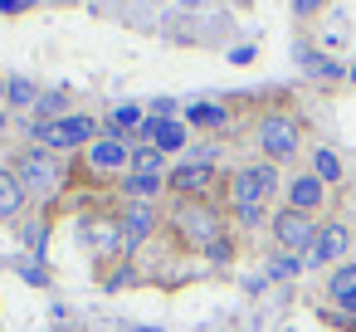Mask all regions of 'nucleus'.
I'll return each instance as SVG.
<instances>
[{
    "instance_id": "1",
    "label": "nucleus",
    "mask_w": 356,
    "mask_h": 332,
    "mask_svg": "<svg viewBox=\"0 0 356 332\" xmlns=\"http://www.w3.org/2000/svg\"><path fill=\"white\" fill-rule=\"evenodd\" d=\"M30 127V122H25ZM30 142L44 147V152H74V147H93L98 142V122L74 113V118H54V122H35L30 127Z\"/></svg>"
},
{
    "instance_id": "2",
    "label": "nucleus",
    "mask_w": 356,
    "mask_h": 332,
    "mask_svg": "<svg viewBox=\"0 0 356 332\" xmlns=\"http://www.w3.org/2000/svg\"><path fill=\"white\" fill-rule=\"evenodd\" d=\"M15 176H20L25 196H49V191L59 186V161H54V152H44V147H25Z\"/></svg>"
},
{
    "instance_id": "3",
    "label": "nucleus",
    "mask_w": 356,
    "mask_h": 332,
    "mask_svg": "<svg viewBox=\"0 0 356 332\" xmlns=\"http://www.w3.org/2000/svg\"><path fill=\"white\" fill-rule=\"evenodd\" d=\"M278 191V166L273 161H259V166H244L234 176V205H254L264 210V200Z\"/></svg>"
},
{
    "instance_id": "4",
    "label": "nucleus",
    "mask_w": 356,
    "mask_h": 332,
    "mask_svg": "<svg viewBox=\"0 0 356 332\" xmlns=\"http://www.w3.org/2000/svg\"><path fill=\"white\" fill-rule=\"evenodd\" d=\"M259 147L268 152V161H293L298 157V122L283 113H268L259 122Z\"/></svg>"
},
{
    "instance_id": "5",
    "label": "nucleus",
    "mask_w": 356,
    "mask_h": 332,
    "mask_svg": "<svg viewBox=\"0 0 356 332\" xmlns=\"http://www.w3.org/2000/svg\"><path fill=\"white\" fill-rule=\"evenodd\" d=\"M273 239H278L288 254H307L312 239H317V225H312V215H302V210H278V215H273Z\"/></svg>"
},
{
    "instance_id": "6",
    "label": "nucleus",
    "mask_w": 356,
    "mask_h": 332,
    "mask_svg": "<svg viewBox=\"0 0 356 332\" xmlns=\"http://www.w3.org/2000/svg\"><path fill=\"white\" fill-rule=\"evenodd\" d=\"M176 225H181V235H186V239H195V244H205V249H210L215 239H225V225H220V215H215V210H205L200 200L181 205Z\"/></svg>"
},
{
    "instance_id": "7",
    "label": "nucleus",
    "mask_w": 356,
    "mask_h": 332,
    "mask_svg": "<svg viewBox=\"0 0 356 332\" xmlns=\"http://www.w3.org/2000/svg\"><path fill=\"white\" fill-rule=\"evenodd\" d=\"M346 249H351V230H346V225H322V230H317V239H312V249L302 254V264L322 269V264L341 259Z\"/></svg>"
},
{
    "instance_id": "8",
    "label": "nucleus",
    "mask_w": 356,
    "mask_h": 332,
    "mask_svg": "<svg viewBox=\"0 0 356 332\" xmlns=\"http://www.w3.org/2000/svg\"><path fill=\"white\" fill-rule=\"evenodd\" d=\"M127 161H132V147H127L122 137H113V132L88 147V166H93V171H122Z\"/></svg>"
},
{
    "instance_id": "9",
    "label": "nucleus",
    "mask_w": 356,
    "mask_h": 332,
    "mask_svg": "<svg viewBox=\"0 0 356 332\" xmlns=\"http://www.w3.org/2000/svg\"><path fill=\"white\" fill-rule=\"evenodd\" d=\"M210 181H215V166H205V161H181L166 176V186L181 191V196H200V191H210Z\"/></svg>"
},
{
    "instance_id": "10",
    "label": "nucleus",
    "mask_w": 356,
    "mask_h": 332,
    "mask_svg": "<svg viewBox=\"0 0 356 332\" xmlns=\"http://www.w3.org/2000/svg\"><path fill=\"white\" fill-rule=\"evenodd\" d=\"M142 137H152L156 152H181L186 147V122H176V118H147Z\"/></svg>"
},
{
    "instance_id": "11",
    "label": "nucleus",
    "mask_w": 356,
    "mask_h": 332,
    "mask_svg": "<svg viewBox=\"0 0 356 332\" xmlns=\"http://www.w3.org/2000/svg\"><path fill=\"white\" fill-rule=\"evenodd\" d=\"M322 200H327V186H322L317 176H298V181L288 186V210H302V215H312Z\"/></svg>"
},
{
    "instance_id": "12",
    "label": "nucleus",
    "mask_w": 356,
    "mask_h": 332,
    "mask_svg": "<svg viewBox=\"0 0 356 332\" xmlns=\"http://www.w3.org/2000/svg\"><path fill=\"white\" fill-rule=\"evenodd\" d=\"M25 186H20V176L10 171V166H0V220H15L20 210H25Z\"/></svg>"
},
{
    "instance_id": "13",
    "label": "nucleus",
    "mask_w": 356,
    "mask_h": 332,
    "mask_svg": "<svg viewBox=\"0 0 356 332\" xmlns=\"http://www.w3.org/2000/svg\"><path fill=\"white\" fill-rule=\"evenodd\" d=\"M152 225H156L152 205H132V210L122 215V244H127V249H137V244L152 235Z\"/></svg>"
},
{
    "instance_id": "14",
    "label": "nucleus",
    "mask_w": 356,
    "mask_h": 332,
    "mask_svg": "<svg viewBox=\"0 0 356 332\" xmlns=\"http://www.w3.org/2000/svg\"><path fill=\"white\" fill-rule=\"evenodd\" d=\"M40 84L35 79H25V74H15V79H6V103L10 108H40Z\"/></svg>"
},
{
    "instance_id": "15",
    "label": "nucleus",
    "mask_w": 356,
    "mask_h": 332,
    "mask_svg": "<svg viewBox=\"0 0 356 332\" xmlns=\"http://www.w3.org/2000/svg\"><path fill=\"white\" fill-rule=\"evenodd\" d=\"M186 122H195V127H210V132H215V127H225V122H229V113H225L220 103H191V108H186Z\"/></svg>"
},
{
    "instance_id": "16",
    "label": "nucleus",
    "mask_w": 356,
    "mask_h": 332,
    "mask_svg": "<svg viewBox=\"0 0 356 332\" xmlns=\"http://www.w3.org/2000/svg\"><path fill=\"white\" fill-rule=\"evenodd\" d=\"M161 186H166V181H161V176H147V171H132V176H127V196H132L137 205H147L152 196H161Z\"/></svg>"
},
{
    "instance_id": "17",
    "label": "nucleus",
    "mask_w": 356,
    "mask_h": 332,
    "mask_svg": "<svg viewBox=\"0 0 356 332\" xmlns=\"http://www.w3.org/2000/svg\"><path fill=\"white\" fill-rule=\"evenodd\" d=\"M312 176L327 186V181H341V161H337V152H327V147H317L312 152Z\"/></svg>"
},
{
    "instance_id": "18",
    "label": "nucleus",
    "mask_w": 356,
    "mask_h": 332,
    "mask_svg": "<svg viewBox=\"0 0 356 332\" xmlns=\"http://www.w3.org/2000/svg\"><path fill=\"white\" fill-rule=\"evenodd\" d=\"M327 293H332L337 303H341V298H351V293H356V264H341V269L327 278Z\"/></svg>"
},
{
    "instance_id": "19",
    "label": "nucleus",
    "mask_w": 356,
    "mask_h": 332,
    "mask_svg": "<svg viewBox=\"0 0 356 332\" xmlns=\"http://www.w3.org/2000/svg\"><path fill=\"white\" fill-rule=\"evenodd\" d=\"M142 122H147V118H142V108H118V113H113V122H108V132H113V137H122V132H132V127L142 132Z\"/></svg>"
},
{
    "instance_id": "20",
    "label": "nucleus",
    "mask_w": 356,
    "mask_h": 332,
    "mask_svg": "<svg viewBox=\"0 0 356 332\" xmlns=\"http://www.w3.org/2000/svg\"><path fill=\"white\" fill-rule=\"evenodd\" d=\"M132 166H137V171H147V176H161L166 152H156V147H137V152H132Z\"/></svg>"
},
{
    "instance_id": "21",
    "label": "nucleus",
    "mask_w": 356,
    "mask_h": 332,
    "mask_svg": "<svg viewBox=\"0 0 356 332\" xmlns=\"http://www.w3.org/2000/svg\"><path fill=\"white\" fill-rule=\"evenodd\" d=\"M298 59H302V69H307V74H317V79H341V74H346L341 64H332V59H317V54H307V49H302Z\"/></svg>"
},
{
    "instance_id": "22",
    "label": "nucleus",
    "mask_w": 356,
    "mask_h": 332,
    "mask_svg": "<svg viewBox=\"0 0 356 332\" xmlns=\"http://www.w3.org/2000/svg\"><path fill=\"white\" fill-rule=\"evenodd\" d=\"M302 264L293 259V254H278V259H268V278H293Z\"/></svg>"
},
{
    "instance_id": "23",
    "label": "nucleus",
    "mask_w": 356,
    "mask_h": 332,
    "mask_svg": "<svg viewBox=\"0 0 356 332\" xmlns=\"http://www.w3.org/2000/svg\"><path fill=\"white\" fill-rule=\"evenodd\" d=\"M64 103H69L64 93H44V98H40V113H49V122H54V118L64 113Z\"/></svg>"
},
{
    "instance_id": "24",
    "label": "nucleus",
    "mask_w": 356,
    "mask_h": 332,
    "mask_svg": "<svg viewBox=\"0 0 356 332\" xmlns=\"http://www.w3.org/2000/svg\"><path fill=\"white\" fill-rule=\"evenodd\" d=\"M35 6V0H0V10H6V15H25Z\"/></svg>"
},
{
    "instance_id": "25",
    "label": "nucleus",
    "mask_w": 356,
    "mask_h": 332,
    "mask_svg": "<svg viewBox=\"0 0 356 332\" xmlns=\"http://www.w3.org/2000/svg\"><path fill=\"white\" fill-rule=\"evenodd\" d=\"M322 6H327V0H293V10H298V15H317Z\"/></svg>"
},
{
    "instance_id": "26",
    "label": "nucleus",
    "mask_w": 356,
    "mask_h": 332,
    "mask_svg": "<svg viewBox=\"0 0 356 332\" xmlns=\"http://www.w3.org/2000/svg\"><path fill=\"white\" fill-rule=\"evenodd\" d=\"M341 308H346V313H356V293H351V298H341Z\"/></svg>"
},
{
    "instance_id": "27",
    "label": "nucleus",
    "mask_w": 356,
    "mask_h": 332,
    "mask_svg": "<svg viewBox=\"0 0 356 332\" xmlns=\"http://www.w3.org/2000/svg\"><path fill=\"white\" fill-rule=\"evenodd\" d=\"M0 98H6V79H0Z\"/></svg>"
},
{
    "instance_id": "28",
    "label": "nucleus",
    "mask_w": 356,
    "mask_h": 332,
    "mask_svg": "<svg viewBox=\"0 0 356 332\" xmlns=\"http://www.w3.org/2000/svg\"><path fill=\"white\" fill-rule=\"evenodd\" d=\"M346 79H351V84H356V69H351V74H346Z\"/></svg>"
},
{
    "instance_id": "29",
    "label": "nucleus",
    "mask_w": 356,
    "mask_h": 332,
    "mask_svg": "<svg viewBox=\"0 0 356 332\" xmlns=\"http://www.w3.org/2000/svg\"><path fill=\"white\" fill-rule=\"evenodd\" d=\"M0 127H6V113H0Z\"/></svg>"
}]
</instances>
